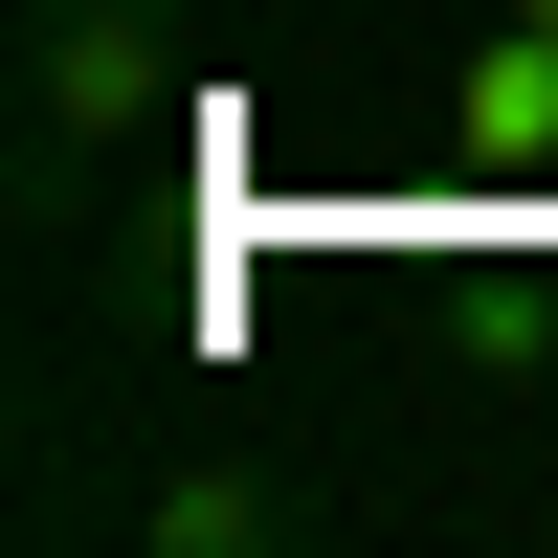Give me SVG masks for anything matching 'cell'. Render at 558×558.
Listing matches in <instances>:
<instances>
[{
    "label": "cell",
    "instance_id": "2",
    "mask_svg": "<svg viewBox=\"0 0 558 558\" xmlns=\"http://www.w3.org/2000/svg\"><path fill=\"white\" fill-rule=\"evenodd\" d=\"M313 536V470H157L134 492V558H291Z\"/></svg>",
    "mask_w": 558,
    "mask_h": 558
},
{
    "label": "cell",
    "instance_id": "1",
    "mask_svg": "<svg viewBox=\"0 0 558 558\" xmlns=\"http://www.w3.org/2000/svg\"><path fill=\"white\" fill-rule=\"evenodd\" d=\"M157 134V23L134 0H23V202L68 223L89 157H134Z\"/></svg>",
    "mask_w": 558,
    "mask_h": 558
}]
</instances>
